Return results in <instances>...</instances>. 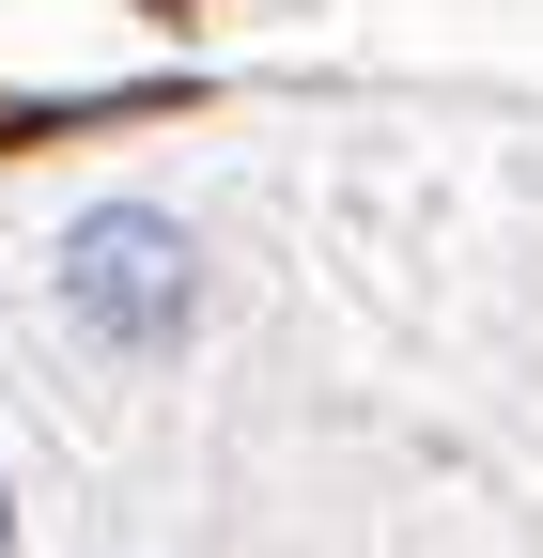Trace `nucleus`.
Masks as SVG:
<instances>
[{"label": "nucleus", "instance_id": "obj_1", "mask_svg": "<svg viewBox=\"0 0 543 558\" xmlns=\"http://www.w3.org/2000/svg\"><path fill=\"white\" fill-rule=\"evenodd\" d=\"M62 311H79V341H109V357H171V341L202 326V248H186V218H156V202H94V218L62 233Z\"/></svg>", "mask_w": 543, "mask_h": 558}, {"label": "nucleus", "instance_id": "obj_2", "mask_svg": "<svg viewBox=\"0 0 543 558\" xmlns=\"http://www.w3.org/2000/svg\"><path fill=\"white\" fill-rule=\"evenodd\" d=\"M0 543H16V512H0Z\"/></svg>", "mask_w": 543, "mask_h": 558}]
</instances>
